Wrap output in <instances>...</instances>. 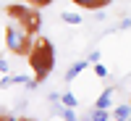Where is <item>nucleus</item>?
I'll return each mask as SVG.
<instances>
[{
    "mask_svg": "<svg viewBox=\"0 0 131 121\" xmlns=\"http://www.w3.org/2000/svg\"><path fill=\"white\" fill-rule=\"evenodd\" d=\"M0 74H8V63H5L3 58H0Z\"/></svg>",
    "mask_w": 131,
    "mask_h": 121,
    "instance_id": "nucleus-16",
    "label": "nucleus"
},
{
    "mask_svg": "<svg viewBox=\"0 0 131 121\" xmlns=\"http://www.w3.org/2000/svg\"><path fill=\"white\" fill-rule=\"evenodd\" d=\"M86 61H89V66H92V63H97V61H100V50H92V53H89V58H86Z\"/></svg>",
    "mask_w": 131,
    "mask_h": 121,
    "instance_id": "nucleus-15",
    "label": "nucleus"
},
{
    "mask_svg": "<svg viewBox=\"0 0 131 121\" xmlns=\"http://www.w3.org/2000/svg\"><path fill=\"white\" fill-rule=\"evenodd\" d=\"M92 71L100 76V79H105V76L110 74V71H107V66H105V63H100V61H97V63H92Z\"/></svg>",
    "mask_w": 131,
    "mask_h": 121,
    "instance_id": "nucleus-12",
    "label": "nucleus"
},
{
    "mask_svg": "<svg viewBox=\"0 0 131 121\" xmlns=\"http://www.w3.org/2000/svg\"><path fill=\"white\" fill-rule=\"evenodd\" d=\"M89 118L92 121H110V111L107 108H94V111H89Z\"/></svg>",
    "mask_w": 131,
    "mask_h": 121,
    "instance_id": "nucleus-9",
    "label": "nucleus"
},
{
    "mask_svg": "<svg viewBox=\"0 0 131 121\" xmlns=\"http://www.w3.org/2000/svg\"><path fill=\"white\" fill-rule=\"evenodd\" d=\"M128 118H131V103H123V105L113 108V121H128Z\"/></svg>",
    "mask_w": 131,
    "mask_h": 121,
    "instance_id": "nucleus-7",
    "label": "nucleus"
},
{
    "mask_svg": "<svg viewBox=\"0 0 131 121\" xmlns=\"http://www.w3.org/2000/svg\"><path fill=\"white\" fill-rule=\"evenodd\" d=\"M60 18L66 21V24H71V26L81 24V16H79V13H71V11H66V13H60Z\"/></svg>",
    "mask_w": 131,
    "mask_h": 121,
    "instance_id": "nucleus-11",
    "label": "nucleus"
},
{
    "mask_svg": "<svg viewBox=\"0 0 131 121\" xmlns=\"http://www.w3.org/2000/svg\"><path fill=\"white\" fill-rule=\"evenodd\" d=\"M24 3H26V5H31V8H47L52 0H24Z\"/></svg>",
    "mask_w": 131,
    "mask_h": 121,
    "instance_id": "nucleus-13",
    "label": "nucleus"
},
{
    "mask_svg": "<svg viewBox=\"0 0 131 121\" xmlns=\"http://www.w3.org/2000/svg\"><path fill=\"white\" fill-rule=\"evenodd\" d=\"M84 69H89V61H76L71 69L66 71V82H73V79H76V76H79Z\"/></svg>",
    "mask_w": 131,
    "mask_h": 121,
    "instance_id": "nucleus-6",
    "label": "nucleus"
},
{
    "mask_svg": "<svg viewBox=\"0 0 131 121\" xmlns=\"http://www.w3.org/2000/svg\"><path fill=\"white\" fill-rule=\"evenodd\" d=\"M5 118H8V116H5V113H0V121H5Z\"/></svg>",
    "mask_w": 131,
    "mask_h": 121,
    "instance_id": "nucleus-18",
    "label": "nucleus"
},
{
    "mask_svg": "<svg viewBox=\"0 0 131 121\" xmlns=\"http://www.w3.org/2000/svg\"><path fill=\"white\" fill-rule=\"evenodd\" d=\"M60 103L68 105V108H79V100H76L73 92H63V95H60Z\"/></svg>",
    "mask_w": 131,
    "mask_h": 121,
    "instance_id": "nucleus-10",
    "label": "nucleus"
},
{
    "mask_svg": "<svg viewBox=\"0 0 131 121\" xmlns=\"http://www.w3.org/2000/svg\"><path fill=\"white\" fill-rule=\"evenodd\" d=\"M5 121H21V118H16V116H8V118H5Z\"/></svg>",
    "mask_w": 131,
    "mask_h": 121,
    "instance_id": "nucleus-17",
    "label": "nucleus"
},
{
    "mask_svg": "<svg viewBox=\"0 0 131 121\" xmlns=\"http://www.w3.org/2000/svg\"><path fill=\"white\" fill-rule=\"evenodd\" d=\"M26 82H29L26 74H16V76H13V84H26Z\"/></svg>",
    "mask_w": 131,
    "mask_h": 121,
    "instance_id": "nucleus-14",
    "label": "nucleus"
},
{
    "mask_svg": "<svg viewBox=\"0 0 131 121\" xmlns=\"http://www.w3.org/2000/svg\"><path fill=\"white\" fill-rule=\"evenodd\" d=\"M29 13H31V5H26V3H13V5H8V16L13 18L16 24H24Z\"/></svg>",
    "mask_w": 131,
    "mask_h": 121,
    "instance_id": "nucleus-3",
    "label": "nucleus"
},
{
    "mask_svg": "<svg viewBox=\"0 0 131 121\" xmlns=\"http://www.w3.org/2000/svg\"><path fill=\"white\" fill-rule=\"evenodd\" d=\"M71 3H76L84 11H105L107 5H110V0H71Z\"/></svg>",
    "mask_w": 131,
    "mask_h": 121,
    "instance_id": "nucleus-5",
    "label": "nucleus"
},
{
    "mask_svg": "<svg viewBox=\"0 0 131 121\" xmlns=\"http://www.w3.org/2000/svg\"><path fill=\"white\" fill-rule=\"evenodd\" d=\"M110 100H113V87H107V90L97 97V103H94V108H107L110 111Z\"/></svg>",
    "mask_w": 131,
    "mask_h": 121,
    "instance_id": "nucleus-8",
    "label": "nucleus"
},
{
    "mask_svg": "<svg viewBox=\"0 0 131 121\" xmlns=\"http://www.w3.org/2000/svg\"><path fill=\"white\" fill-rule=\"evenodd\" d=\"M29 66L34 71L37 82H45L52 74V69H55V48H52L50 40H37L34 42V48L29 53Z\"/></svg>",
    "mask_w": 131,
    "mask_h": 121,
    "instance_id": "nucleus-1",
    "label": "nucleus"
},
{
    "mask_svg": "<svg viewBox=\"0 0 131 121\" xmlns=\"http://www.w3.org/2000/svg\"><path fill=\"white\" fill-rule=\"evenodd\" d=\"M5 48L13 53V55H29L31 48H34V34H29L21 24L10 21L5 26Z\"/></svg>",
    "mask_w": 131,
    "mask_h": 121,
    "instance_id": "nucleus-2",
    "label": "nucleus"
},
{
    "mask_svg": "<svg viewBox=\"0 0 131 121\" xmlns=\"http://www.w3.org/2000/svg\"><path fill=\"white\" fill-rule=\"evenodd\" d=\"M39 24H42V18H39V8H31V13L26 16V21H24L21 26H24L29 34H37V32H39Z\"/></svg>",
    "mask_w": 131,
    "mask_h": 121,
    "instance_id": "nucleus-4",
    "label": "nucleus"
}]
</instances>
